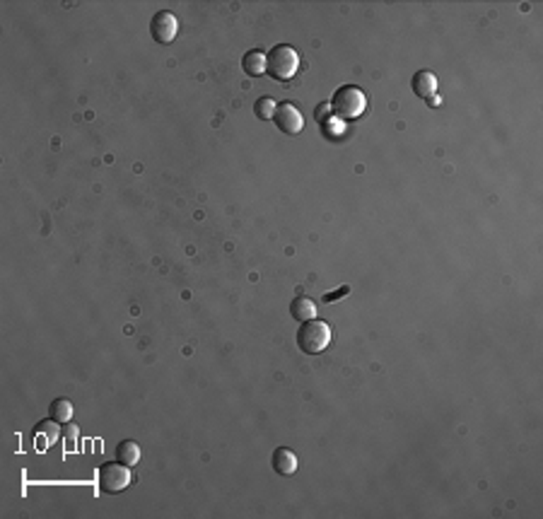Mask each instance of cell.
I'll return each mask as SVG.
<instances>
[{"label": "cell", "instance_id": "15", "mask_svg": "<svg viewBox=\"0 0 543 519\" xmlns=\"http://www.w3.org/2000/svg\"><path fill=\"white\" fill-rule=\"evenodd\" d=\"M61 435L66 437V449L68 452H73V449H75L77 435H80V428H77L75 423H66V426H61Z\"/></svg>", "mask_w": 543, "mask_h": 519}, {"label": "cell", "instance_id": "10", "mask_svg": "<svg viewBox=\"0 0 543 519\" xmlns=\"http://www.w3.org/2000/svg\"><path fill=\"white\" fill-rule=\"evenodd\" d=\"M290 314H292V319H297V322H309V319H316V305L309 297H295L292 302H290Z\"/></svg>", "mask_w": 543, "mask_h": 519}, {"label": "cell", "instance_id": "11", "mask_svg": "<svg viewBox=\"0 0 543 519\" xmlns=\"http://www.w3.org/2000/svg\"><path fill=\"white\" fill-rule=\"evenodd\" d=\"M241 68H244L246 75L261 77L266 73V54H261V51H246L244 59H241Z\"/></svg>", "mask_w": 543, "mask_h": 519}, {"label": "cell", "instance_id": "4", "mask_svg": "<svg viewBox=\"0 0 543 519\" xmlns=\"http://www.w3.org/2000/svg\"><path fill=\"white\" fill-rule=\"evenodd\" d=\"M97 483L99 490L107 492V495H116V492L126 490L131 486V471L126 464L116 461H107V464L99 466L97 471Z\"/></svg>", "mask_w": 543, "mask_h": 519}, {"label": "cell", "instance_id": "16", "mask_svg": "<svg viewBox=\"0 0 543 519\" xmlns=\"http://www.w3.org/2000/svg\"><path fill=\"white\" fill-rule=\"evenodd\" d=\"M331 116H334V109H331V102H321L319 107H316V112H314V121L324 126Z\"/></svg>", "mask_w": 543, "mask_h": 519}, {"label": "cell", "instance_id": "3", "mask_svg": "<svg viewBox=\"0 0 543 519\" xmlns=\"http://www.w3.org/2000/svg\"><path fill=\"white\" fill-rule=\"evenodd\" d=\"M331 109H334V114H339L341 119H357L367 109L365 92L355 85L339 87L334 94V99H331Z\"/></svg>", "mask_w": 543, "mask_h": 519}, {"label": "cell", "instance_id": "17", "mask_svg": "<svg viewBox=\"0 0 543 519\" xmlns=\"http://www.w3.org/2000/svg\"><path fill=\"white\" fill-rule=\"evenodd\" d=\"M350 292V287H341V290H336V292H329V295H324V302H336L339 297H343V295H348Z\"/></svg>", "mask_w": 543, "mask_h": 519}, {"label": "cell", "instance_id": "8", "mask_svg": "<svg viewBox=\"0 0 543 519\" xmlns=\"http://www.w3.org/2000/svg\"><path fill=\"white\" fill-rule=\"evenodd\" d=\"M58 435H61V426H58L56 421H41L39 426H34V444L39 452H44V449H49V444H54L58 439Z\"/></svg>", "mask_w": 543, "mask_h": 519}, {"label": "cell", "instance_id": "7", "mask_svg": "<svg viewBox=\"0 0 543 519\" xmlns=\"http://www.w3.org/2000/svg\"><path fill=\"white\" fill-rule=\"evenodd\" d=\"M410 87H413L415 97L425 99V102H430L432 97H437V77L432 70H418L413 75V80H410Z\"/></svg>", "mask_w": 543, "mask_h": 519}, {"label": "cell", "instance_id": "13", "mask_svg": "<svg viewBox=\"0 0 543 519\" xmlns=\"http://www.w3.org/2000/svg\"><path fill=\"white\" fill-rule=\"evenodd\" d=\"M49 416H51V421L58 423V426H66V423H70V418H73V403L68 401V398H54L49 406Z\"/></svg>", "mask_w": 543, "mask_h": 519}, {"label": "cell", "instance_id": "6", "mask_svg": "<svg viewBox=\"0 0 543 519\" xmlns=\"http://www.w3.org/2000/svg\"><path fill=\"white\" fill-rule=\"evenodd\" d=\"M276 126L278 128L283 130L285 135H297L299 130L304 128V116H302V112H299L297 107H295L292 102H283V104H278V109H276Z\"/></svg>", "mask_w": 543, "mask_h": 519}, {"label": "cell", "instance_id": "2", "mask_svg": "<svg viewBox=\"0 0 543 519\" xmlns=\"http://www.w3.org/2000/svg\"><path fill=\"white\" fill-rule=\"evenodd\" d=\"M331 343V326L321 319H309L302 322L297 331V345L304 355H319L329 348Z\"/></svg>", "mask_w": 543, "mask_h": 519}, {"label": "cell", "instance_id": "14", "mask_svg": "<svg viewBox=\"0 0 543 519\" xmlns=\"http://www.w3.org/2000/svg\"><path fill=\"white\" fill-rule=\"evenodd\" d=\"M276 109H278V104L273 97H261V99H256V104H254V114H256V119H261V121H271V119L276 116Z\"/></svg>", "mask_w": 543, "mask_h": 519}, {"label": "cell", "instance_id": "5", "mask_svg": "<svg viewBox=\"0 0 543 519\" xmlns=\"http://www.w3.org/2000/svg\"><path fill=\"white\" fill-rule=\"evenodd\" d=\"M177 31H179V20L177 15L170 13V10H162L152 17L150 22V34L157 44H172L177 39Z\"/></svg>", "mask_w": 543, "mask_h": 519}, {"label": "cell", "instance_id": "9", "mask_svg": "<svg viewBox=\"0 0 543 519\" xmlns=\"http://www.w3.org/2000/svg\"><path fill=\"white\" fill-rule=\"evenodd\" d=\"M271 464L276 469V474L281 476H292L297 471V454L288 447H278L271 457Z\"/></svg>", "mask_w": 543, "mask_h": 519}, {"label": "cell", "instance_id": "12", "mask_svg": "<svg viewBox=\"0 0 543 519\" xmlns=\"http://www.w3.org/2000/svg\"><path fill=\"white\" fill-rule=\"evenodd\" d=\"M116 459H119L121 464H126V466H135L140 461L138 442H133V439H124V442H119V444H116Z\"/></svg>", "mask_w": 543, "mask_h": 519}, {"label": "cell", "instance_id": "1", "mask_svg": "<svg viewBox=\"0 0 543 519\" xmlns=\"http://www.w3.org/2000/svg\"><path fill=\"white\" fill-rule=\"evenodd\" d=\"M299 70V54L295 46L278 44L266 56V73L278 82H290Z\"/></svg>", "mask_w": 543, "mask_h": 519}]
</instances>
